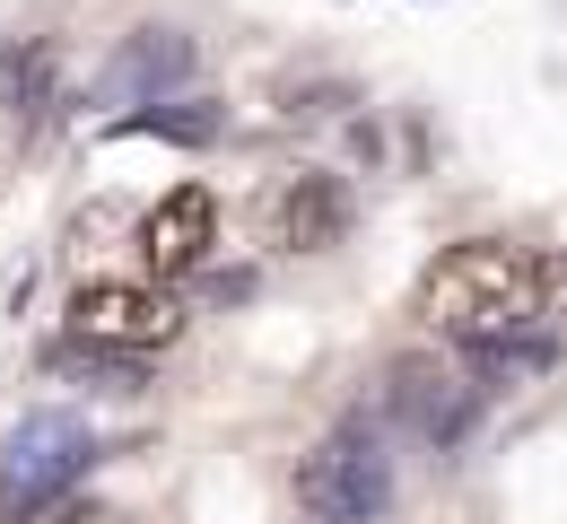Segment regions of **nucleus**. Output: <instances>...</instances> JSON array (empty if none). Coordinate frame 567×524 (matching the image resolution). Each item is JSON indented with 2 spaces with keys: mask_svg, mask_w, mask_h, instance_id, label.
<instances>
[{
  "mask_svg": "<svg viewBox=\"0 0 567 524\" xmlns=\"http://www.w3.org/2000/svg\"><path fill=\"white\" fill-rule=\"evenodd\" d=\"M411 315H420L436 341L454 350H550L559 359L567 341V254H542L524 236H463L445 245L411 289Z\"/></svg>",
  "mask_w": 567,
  "mask_h": 524,
  "instance_id": "1",
  "label": "nucleus"
},
{
  "mask_svg": "<svg viewBox=\"0 0 567 524\" xmlns=\"http://www.w3.org/2000/svg\"><path fill=\"white\" fill-rule=\"evenodd\" d=\"M218 245V202L210 184H175L157 210L141 219V263L157 271V280H184V271H202Z\"/></svg>",
  "mask_w": 567,
  "mask_h": 524,
  "instance_id": "7",
  "label": "nucleus"
},
{
  "mask_svg": "<svg viewBox=\"0 0 567 524\" xmlns=\"http://www.w3.org/2000/svg\"><path fill=\"white\" fill-rule=\"evenodd\" d=\"M184 332V306L166 298V280H87L71 298V341L114 350V359H148Z\"/></svg>",
  "mask_w": 567,
  "mask_h": 524,
  "instance_id": "4",
  "label": "nucleus"
},
{
  "mask_svg": "<svg viewBox=\"0 0 567 524\" xmlns=\"http://www.w3.org/2000/svg\"><path fill=\"white\" fill-rule=\"evenodd\" d=\"M132 132H166V141H210V114H132Z\"/></svg>",
  "mask_w": 567,
  "mask_h": 524,
  "instance_id": "9",
  "label": "nucleus"
},
{
  "mask_svg": "<svg viewBox=\"0 0 567 524\" xmlns=\"http://www.w3.org/2000/svg\"><path fill=\"white\" fill-rule=\"evenodd\" d=\"M481 384L472 368H454V359H393L384 368V411H393V429H411L420 446H463L472 438V420H481Z\"/></svg>",
  "mask_w": 567,
  "mask_h": 524,
  "instance_id": "5",
  "label": "nucleus"
},
{
  "mask_svg": "<svg viewBox=\"0 0 567 524\" xmlns=\"http://www.w3.org/2000/svg\"><path fill=\"white\" fill-rule=\"evenodd\" d=\"M350 236V193L323 166H297L262 193V245L271 254H332Z\"/></svg>",
  "mask_w": 567,
  "mask_h": 524,
  "instance_id": "6",
  "label": "nucleus"
},
{
  "mask_svg": "<svg viewBox=\"0 0 567 524\" xmlns=\"http://www.w3.org/2000/svg\"><path fill=\"white\" fill-rule=\"evenodd\" d=\"M87 463H96L87 420H71V411H35V420H18V429L0 438V516H9V524H44L79 490Z\"/></svg>",
  "mask_w": 567,
  "mask_h": 524,
  "instance_id": "3",
  "label": "nucleus"
},
{
  "mask_svg": "<svg viewBox=\"0 0 567 524\" xmlns=\"http://www.w3.org/2000/svg\"><path fill=\"white\" fill-rule=\"evenodd\" d=\"M184 79H193V35H175V27H132L96 88H105V105H157V96L184 88Z\"/></svg>",
  "mask_w": 567,
  "mask_h": 524,
  "instance_id": "8",
  "label": "nucleus"
},
{
  "mask_svg": "<svg viewBox=\"0 0 567 524\" xmlns=\"http://www.w3.org/2000/svg\"><path fill=\"white\" fill-rule=\"evenodd\" d=\"M297 507L315 524H393V454L384 429L341 420L332 438L297 454Z\"/></svg>",
  "mask_w": 567,
  "mask_h": 524,
  "instance_id": "2",
  "label": "nucleus"
}]
</instances>
